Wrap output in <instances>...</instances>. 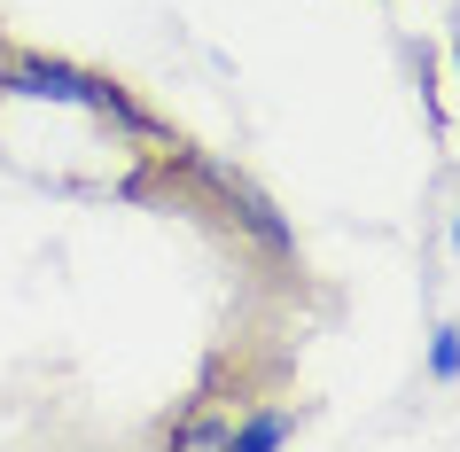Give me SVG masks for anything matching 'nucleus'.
I'll return each mask as SVG.
<instances>
[{
    "instance_id": "nucleus-1",
    "label": "nucleus",
    "mask_w": 460,
    "mask_h": 452,
    "mask_svg": "<svg viewBox=\"0 0 460 452\" xmlns=\"http://www.w3.org/2000/svg\"><path fill=\"white\" fill-rule=\"evenodd\" d=\"M429 382H460V320L429 335Z\"/></svg>"
},
{
    "instance_id": "nucleus-2",
    "label": "nucleus",
    "mask_w": 460,
    "mask_h": 452,
    "mask_svg": "<svg viewBox=\"0 0 460 452\" xmlns=\"http://www.w3.org/2000/svg\"><path fill=\"white\" fill-rule=\"evenodd\" d=\"M453 71H460V40H453Z\"/></svg>"
},
{
    "instance_id": "nucleus-3",
    "label": "nucleus",
    "mask_w": 460,
    "mask_h": 452,
    "mask_svg": "<svg viewBox=\"0 0 460 452\" xmlns=\"http://www.w3.org/2000/svg\"><path fill=\"white\" fill-rule=\"evenodd\" d=\"M453 250H460V226H453Z\"/></svg>"
}]
</instances>
